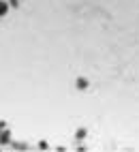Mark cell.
I'll use <instances>...</instances> for the list:
<instances>
[{"label": "cell", "instance_id": "obj_1", "mask_svg": "<svg viewBox=\"0 0 139 152\" xmlns=\"http://www.w3.org/2000/svg\"><path fill=\"white\" fill-rule=\"evenodd\" d=\"M4 11H7V4H4V2H0V15H2Z\"/></svg>", "mask_w": 139, "mask_h": 152}]
</instances>
